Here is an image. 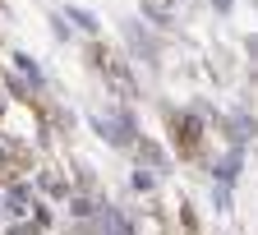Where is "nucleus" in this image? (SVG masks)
Masks as SVG:
<instances>
[{
  "instance_id": "obj_1",
  "label": "nucleus",
  "mask_w": 258,
  "mask_h": 235,
  "mask_svg": "<svg viewBox=\"0 0 258 235\" xmlns=\"http://www.w3.org/2000/svg\"><path fill=\"white\" fill-rule=\"evenodd\" d=\"M92 125L102 129V134H106V139H111L115 148H124V143H129V134H134L129 115H111V120H106V115H92Z\"/></svg>"
},
{
  "instance_id": "obj_2",
  "label": "nucleus",
  "mask_w": 258,
  "mask_h": 235,
  "mask_svg": "<svg viewBox=\"0 0 258 235\" xmlns=\"http://www.w3.org/2000/svg\"><path fill=\"white\" fill-rule=\"evenodd\" d=\"M28 203H32V189H28V185H14V194H10V208L23 217V212H28Z\"/></svg>"
},
{
  "instance_id": "obj_3",
  "label": "nucleus",
  "mask_w": 258,
  "mask_h": 235,
  "mask_svg": "<svg viewBox=\"0 0 258 235\" xmlns=\"http://www.w3.org/2000/svg\"><path fill=\"white\" fill-rule=\"evenodd\" d=\"M70 23H79V28H83V32H97V19H92V14H88V10H79V5H74V10H70Z\"/></svg>"
},
{
  "instance_id": "obj_4",
  "label": "nucleus",
  "mask_w": 258,
  "mask_h": 235,
  "mask_svg": "<svg viewBox=\"0 0 258 235\" xmlns=\"http://www.w3.org/2000/svg\"><path fill=\"white\" fill-rule=\"evenodd\" d=\"M14 60H19V70H23V74H28L32 83H42V70H37V65H32L28 55H14Z\"/></svg>"
},
{
  "instance_id": "obj_5",
  "label": "nucleus",
  "mask_w": 258,
  "mask_h": 235,
  "mask_svg": "<svg viewBox=\"0 0 258 235\" xmlns=\"http://www.w3.org/2000/svg\"><path fill=\"white\" fill-rule=\"evenodd\" d=\"M143 152H148V161H157V166H166V157H161V148H157V143H143Z\"/></svg>"
},
{
  "instance_id": "obj_6",
  "label": "nucleus",
  "mask_w": 258,
  "mask_h": 235,
  "mask_svg": "<svg viewBox=\"0 0 258 235\" xmlns=\"http://www.w3.org/2000/svg\"><path fill=\"white\" fill-rule=\"evenodd\" d=\"M10 235H32V230H28V226H14V230H10Z\"/></svg>"
}]
</instances>
